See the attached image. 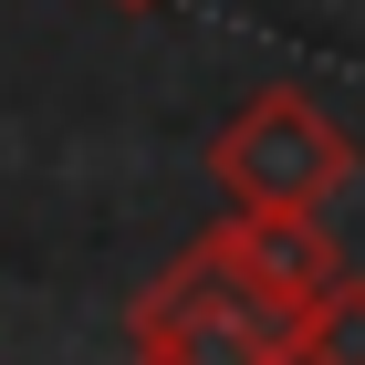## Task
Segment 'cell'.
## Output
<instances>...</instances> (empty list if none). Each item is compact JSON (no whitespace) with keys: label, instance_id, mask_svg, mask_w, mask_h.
<instances>
[{"label":"cell","instance_id":"cell-1","mask_svg":"<svg viewBox=\"0 0 365 365\" xmlns=\"http://www.w3.org/2000/svg\"><path fill=\"white\" fill-rule=\"evenodd\" d=\"M209 178L240 220H324L355 178V136L292 84H261L251 105L209 136Z\"/></svg>","mask_w":365,"mask_h":365},{"label":"cell","instance_id":"cell-2","mask_svg":"<svg viewBox=\"0 0 365 365\" xmlns=\"http://www.w3.org/2000/svg\"><path fill=\"white\" fill-rule=\"evenodd\" d=\"M125 334H136V365H292V324L251 303L198 240L136 292Z\"/></svg>","mask_w":365,"mask_h":365},{"label":"cell","instance_id":"cell-3","mask_svg":"<svg viewBox=\"0 0 365 365\" xmlns=\"http://www.w3.org/2000/svg\"><path fill=\"white\" fill-rule=\"evenodd\" d=\"M198 251L220 261L251 303H272L282 324H303V303L344 272V251H334V230H324V220H240V209H230V220L198 230Z\"/></svg>","mask_w":365,"mask_h":365},{"label":"cell","instance_id":"cell-4","mask_svg":"<svg viewBox=\"0 0 365 365\" xmlns=\"http://www.w3.org/2000/svg\"><path fill=\"white\" fill-rule=\"evenodd\" d=\"M292 365H365V282L334 272L292 324Z\"/></svg>","mask_w":365,"mask_h":365},{"label":"cell","instance_id":"cell-5","mask_svg":"<svg viewBox=\"0 0 365 365\" xmlns=\"http://www.w3.org/2000/svg\"><path fill=\"white\" fill-rule=\"evenodd\" d=\"M125 11H157V0H125Z\"/></svg>","mask_w":365,"mask_h":365}]
</instances>
